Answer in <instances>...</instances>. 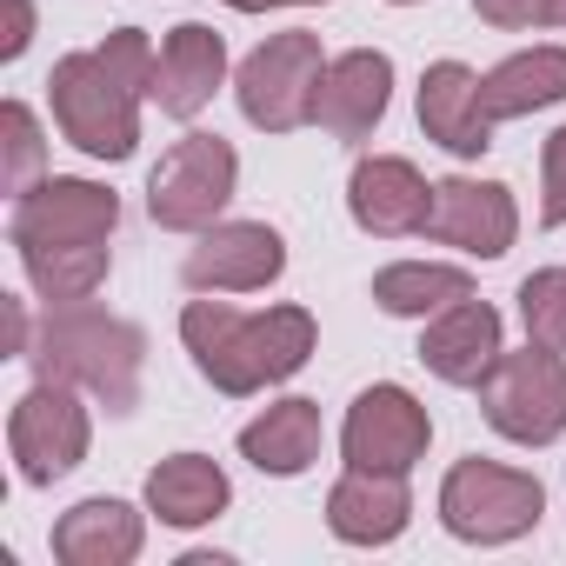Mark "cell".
Here are the masks:
<instances>
[{"mask_svg":"<svg viewBox=\"0 0 566 566\" xmlns=\"http://www.w3.org/2000/svg\"><path fill=\"white\" fill-rule=\"evenodd\" d=\"M387 107H394V61L380 48H347L327 61L314 94V127H327L334 140H374Z\"/></svg>","mask_w":566,"mask_h":566,"instance_id":"14","label":"cell"},{"mask_svg":"<svg viewBox=\"0 0 566 566\" xmlns=\"http://www.w3.org/2000/svg\"><path fill=\"white\" fill-rule=\"evenodd\" d=\"M321 447H327L321 400H301V394L273 400L266 413H253V420L240 427V460H247L253 473H266V480H301V473L321 460Z\"/></svg>","mask_w":566,"mask_h":566,"instance_id":"19","label":"cell"},{"mask_svg":"<svg viewBox=\"0 0 566 566\" xmlns=\"http://www.w3.org/2000/svg\"><path fill=\"white\" fill-rule=\"evenodd\" d=\"M433 447V413L400 387V380H374L354 394L347 420H340V460L367 467V473H413Z\"/></svg>","mask_w":566,"mask_h":566,"instance_id":"9","label":"cell"},{"mask_svg":"<svg viewBox=\"0 0 566 566\" xmlns=\"http://www.w3.org/2000/svg\"><path fill=\"white\" fill-rule=\"evenodd\" d=\"M347 213L374 240L427 233V220H433V180L407 154H367L354 167V180H347Z\"/></svg>","mask_w":566,"mask_h":566,"instance_id":"13","label":"cell"},{"mask_svg":"<svg viewBox=\"0 0 566 566\" xmlns=\"http://www.w3.org/2000/svg\"><path fill=\"white\" fill-rule=\"evenodd\" d=\"M0 14H8V28H0V61H21L34 48V0H0Z\"/></svg>","mask_w":566,"mask_h":566,"instance_id":"29","label":"cell"},{"mask_svg":"<svg viewBox=\"0 0 566 566\" xmlns=\"http://www.w3.org/2000/svg\"><path fill=\"white\" fill-rule=\"evenodd\" d=\"M480 101H486L493 120H520V114L559 107L566 101V48H520V54H506L500 67L480 74Z\"/></svg>","mask_w":566,"mask_h":566,"instance_id":"22","label":"cell"},{"mask_svg":"<svg viewBox=\"0 0 566 566\" xmlns=\"http://www.w3.org/2000/svg\"><path fill=\"white\" fill-rule=\"evenodd\" d=\"M140 546H147V513L114 493H94L54 520L61 566H127V559H140Z\"/></svg>","mask_w":566,"mask_h":566,"instance_id":"20","label":"cell"},{"mask_svg":"<svg viewBox=\"0 0 566 566\" xmlns=\"http://www.w3.org/2000/svg\"><path fill=\"white\" fill-rule=\"evenodd\" d=\"M233 506V480L220 473V460L207 453H167L154 473H147V513L174 533H193V526H213L220 513Z\"/></svg>","mask_w":566,"mask_h":566,"instance_id":"21","label":"cell"},{"mask_svg":"<svg viewBox=\"0 0 566 566\" xmlns=\"http://www.w3.org/2000/svg\"><path fill=\"white\" fill-rule=\"evenodd\" d=\"M21 253V273L28 287L48 301V307H74V301H94L101 280L114 266L107 240H87V247H14Z\"/></svg>","mask_w":566,"mask_h":566,"instance_id":"24","label":"cell"},{"mask_svg":"<svg viewBox=\"0 0 566 566\" xmlns=\"http://www.w3.org/2000/svg\"><path fill=\"white\" fill-rule=\"evenodd\" d=\"M553 28H566V0H553Z\"/></svg>","mask_w":566,"mask_h":566,"instance_id":"31","label":"cell"},{"mask_svg":"<svg viewBox=\"0 0 566 566\" xmlns=\"http://www.w3.org/2000/svg\"><path fill=\"white\" fill-rule=\"evenodd\" d=\"M387 8H420V0H387Z\"/></svg>","mask_w":566,"mask_h":566,"instance_id":"32","label":"cell"},{"mask_svg":"<svg viewBox=\"0 0 566 566\" xmlns=\"http://www.w3.org/2000/svg\"><path fill=\"white\" fill-rule=\"evenodd\" d=\"M28 360H34L41 380H67L81 394H94L107 413H134L140 407L147 334L120 314H101L94 301H74V307H48V321L34 327Z\"/></svg>","mask_w":566,"mask_h":566,"instance_id":"2","label":"cell"},{"mask_svg":"<svg viewBox=\"0 0 566 566\" xmlns=\"http://www.w3.org/2000/svg\"><path fill=\"white\" fill-rule=\"evenodd\" d=\"M120 227V193L81 174H41L34 187L14 193L8 233L14 247H87V240H114Z\"/></svg>","mask_w":566,"mask_h":566,"instance_id":"10","label":"cell"},{"mask_svg":"<svg viewBox=\"0 0 566 566\" xmlns=\"http://www.w3.org/2000/svg\"><path fill=\"white\" fill-rule=\"evenodd\" d=\"M467 294H473V273L453 266V260H394V266L374 273V307L394 314V321H420V327L440 307L467 301Z\"/></svg>","mask_w":566,"mask_h":566,"instance_id":"23","label":"cell"},{"mask_svg":"<svg viewBox=\"0 0 566 566\" xmlns=\"http://www.w3.org/2000/svg\"><path fill=\"white\" fill-rule=\"evenodd\" d=\"M321 74H327L321 34L287 28V34H266V41L240 61V74H233V101H240L247 127H260V134H294V127L314 120Z\"/></svg>","mask_w":566,"mask_h":566,"instance_id":"6","label":"cell"},{"mask_svg":"<svg viewBox=\"0 0 566 566\" xmlns=\"http://www.w3.org/2000/svg\"><path fill=\"white\" fill-rule=\"evenodd\" d=\"M280 273H287V240L266 220H213L180 260L193 294H266Z\"/></svg>","mask_w":566,"mask_h":566,"instance_id":"11","label":"cell"},{"mask_svg":"<svg viewBox=\"0 0 566 566\" xmlns=\"http://www.w3.org/2000/svg\"><path fill=\"white\" fill-rule=\"evenodd\" d=\"M48 107H54V127L67 134V147H81L87 160H134L147 94H140L134 81H120V74L101 61V48L54 61V74H48Z\"/></svg>","mask_w":566,"mask_h":566,"instance_id":"3","label":"cell"},{"mask_svg":"<svg viewBox=\"0 0 566 566\" xmlns=\"http://www.w3.org/2000/svg\"><path fill=\"white\" fill-rule=\"evenodd\" d=\"M427 240L467 253V260H500L513 253L520 240V207H513V187L500 180H473V174H453V180H433V220H427Z\"/></svg>","mask_w":566,"mask_h":566,"instance_id":"12","label":"cell"},{"mask_svg":"<svg viewBox=\"0 0 566 566\" xmlns=\"http://www.w3.org/2000/svg\"><path fill=\"white\" fill-rule=\"evenodd\" d=\"M220 87H227V41L207 21H180L154 54V107L167 120H193L213 107Z\"/></svg>","mask_w":566,"mask_h":566,"instance_id":"16","label":"cell"},{"mask_svg":"<svg viewBox=\"0 0 566 566\" xmlns=\"http://www.w3.org/2000/svg\"><path fill=\"white\" fill-rule=\"evenodd\" d=\"M233 14H273V8H327V0H227Z\"/></svg>","mask_w":566,"mask_h":566,"instance_id":"30","label":"cell"},{"mask_svg":"<svg viewBox=\"0 0 566 566\" xmlns=\"http://www.w3.org/2000/svg\"><path fill=\"white\" fill-rule=\"evenodd\" d=\"M500 354H506V321H500V307H486L473 294L453 301V307H440L427 321V334H420V360L447 387H480Z\"/></svg>","mask_w":566,"mask_h":566,"instance_id":"15","label":"cell"},{"mask_svg":"<svg viewBox=\"0 0 566 566\" xmlns=\"http://www.w3.org/2000/svg\"><path fill=\"white\" fill-rule=\"evenodd\" d=\"M493 114L480 101V74L467 61H433L420 74V134L433 147H447L453 160H480L493 147Z\"/></svg>","mask_w":566,"mask_h":566,"instance_id":"17","label":"cell"},{"mask_svg":"<svg viewBox=\"0 0 566 566\" xmlns=\"http://www.w3.org/2000/svg\"><path fill=\"white\" fill-rule=\"evenodd\" d=\"M546 513V486L526 467H500V460H453L440 480V526L460 546H513L539 526Z\"/></svg>","mask_w":566,"mask_h":566,"instance_id":"4","label":"cell"},{"mask_svg":"<svg viewBox=\"0 0 566 566\" xmlns=\"http://www.w3.org/2000/svg\"><path fill=\"white\" fill-rule=\"evenodd\" d=\"M473 14L500 34H526V28H553V0H473Z\"/></svg>","mask_w":566,"mask_h":566,"instance_id":"28","label":"cell"},{"mask_svg":"<svg viewBox=\"0 0 566 566\" xmlns=\"http://www.w3.org/2000/svg\"><path fill=\"white\" fill-rule=\"evenodd\" d=\"M473 394H480V413L500 440H513V447L566 440V360H559V347L526 340L520 354H500Z\"/></svg>","mask_w":566,"mask_h":566,"instance_id":"5","label":"cell"},{"mask_svg":"<svg viewBox=\"0 0 566 566\" xmlns=\"http://www.w3.org/2000/svg\"><path fill=\"white\" fill-rule=\"evenodd\" d=\"M233 187H240V154H233V140L193 127V134H180V140L160 154V167L147 174V213H154V227H167V233H207V227L227 213Z\"/></svg>","mask_w":566,"mask_h":566,"instance_id":"7","label":"cell"},{"mask_svg":"<svg viewBox=\"0 0 566 566\" xmlns=\"http://www.w3.org/2000/svg\"><path fill=\"white\" fill-rule=\"evenodd\" d=\"M0 134H8V193H21V187L41 180V154H48L34 107L28 101H8V107H0Z\"/></svg>","mask_w":566,"mask_h":566,"instance_id":"26","label":"cell"},{"mask_svg":"<svg viewBox=\"0 0 566 566\" xmlns=\"http://www.w3.org/2000/svg\"><path fill=\"white\" fill-rule=\"evenodd\" d=\"M513 301H520V327H526V340L566 354V266H539V273H526Z\"/></svg>","mask_w":566,"mask_h":566,"instance_id":"25","label":"cell"},{"mask_svg":"<svg viewBox=\"0 0 566 566\" xmlns=\"http://www.w3.org/2000/svg\"><path fill=\"white\" fill-rule=\"evenodd\" d=\"M413 520V493H407V473H367V467H347L334 486H327V533L340 546H394Z\"/></svg>","mask_w":566,"mask_h":566,"instance_id":"18","label":"cell"},{"mask_svg":"<svg viewBox=\"0 0 566 566\" xmlns=\"http://www.w3.org/2000/svg\"><path fill=\"white\" fill-rule=\"evenodd\" d=\"M94 447V420L81 407V387L67 380H34L14 413H8V453H14V473L28 486H54L67 480Z\"/></svg>","mask_w":566,"mask_h":566,"instance_id":"8","label":"cell"},{"mask_svg":"<svg viewBox=\"0 0 566 566\" xmlns=\"http://www.w3.org/2000/svg\"><path fill=\"white\" fill-rule=\"evenodd\" d=\"M314 340H321V327L307 307L240 314L220 294H200L180 307V347L193 354V374L227 400H247V394L294 380L314 360Z\"/></svg>","mask_w":566,"mask_h":566,"instance_id":"1","label":"cell"},{"mask_svg":"<svg viewBox=\"0 0 566 566\" xmlns=\"http://www.w3.org/2000/svg\"><path fill=\"white\" fill-rule=\"evenodd\" d=\"M539 227H566V127L539 147Z\"/></svg>","mask_w":566,"mask_h":566,"instance_id":"27","label":"cell"}]
</instances>
